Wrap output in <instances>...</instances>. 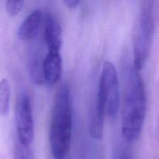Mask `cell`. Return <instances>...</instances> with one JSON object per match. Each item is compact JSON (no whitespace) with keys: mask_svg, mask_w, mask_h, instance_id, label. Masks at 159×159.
Returning <instances> with one entry per match:
<instances>
[{"mask_svg":"<svg viewBox=\"0 0 159 159\" xmlns=\"http://www.w3.org/2000/svg\"><path fill=\"white\" fill-rule=\"evenodd\" d=\"M16 126L19 144L30 147L34 139V120L30 96L25 90L17 99Z\"/></svg>","mask_w":159,"mask_h":159,"instance_id":"5","label":"cell"},{"mask_svg":"<svg viewBox=\"0 0 159 159\" xmlns=\"http://www.w3.org/2000/svg\"><path fill=\"white\" fill-rule=\"evenodd\" d=\"M44 57L41 53L40 44L34 43L31 46L28 54L27 67L30 79L36 85L45 83L43 75V62Z\"/></svg>","mask_w":159,"mask_h":159,"instance_id":"7","label":"cell"},{"mask_svg":"<svg viewBox=\"0 0 159 159\" xmlns=\"http://www.w3.org/2000/svg\"><path fill=\"white\" fill-rule=\"evenodd\" d=\"M154 2H141L133 32V64L141 71L150 55L155 36Z\"/></svg>","mask_w":159,"mask_h":159,"instance_id":"3","label":"cell"},{"mask_svg":"<svg viewBox=\"0 0 159 159\" xmlns=\"http://www.w3.org/2000/svg\"><path fill=\"white\" fill-rule=\"evenodd\" d=\"M96 99L103 105L107 116H116L120 107V83L116 67L110 61L102 65Z\"/></svg>","mask_w":159,"mask_h":159,"instance_id":"4","label":"cell"},{"mask_svg":"<svg viewBox=\"0 0 159 159\" xmlns=\"http://www.w3.org/2000/svg\"><path fill=\"white\" fill-rule=\"evenodd\" d=\"M43 39L48 51L61 52L62 30L58 20L52 14H47L43 25Z\"/></svg>","mask_w":159,"mask_h":159,"instance_id":"6","label":"cell"},{"mask_svg":"<svg viewBox=\"0 0 159 159\" xmlns=\"http://www.w3.org/2000/svg\"><path fill=\"white\" fill-rule=\"evenodd\" d=\"M106 110L103 105L96 98L94 106L90 112L89 131L92 138L101 140L104 133V116Z\"/></svg>","mask_w":159,"mask_h":159,"instance_id":"10","label":"cell"},{"mask_svg":"<svg viewBox=\"0 0 159 159\" xmlns=\"http://www.w3.org/2000/svg\"><path fill=\"white\" fill-rule=\"evenodd\" d=\"M43 21V12L40 9L31 11L20 23L18 35L23 40H33L36 38Z\"/></svg>","mask_w":159,"mask_h":159,"instance_id":"8","label":"cell"},{"mask_svg":"<svg viewBox=\"0 0 159 159\" xmlns=\"http://www.w3.org/2000/svg\"><path fill=\"white\" fill-rule=\"evenodd\" d=\"M116 159H130V155L127 151L121 150L116 156Z\"/></svg>","mask_w":159,"mask_h":159,"instance_id":"15","label":"cell"},{"mask_svg":"<svg viewBox=\"0 0 159 159\" xmlns=\"http://www.w3.org/2000/svg\"><path fill=\"white\" fill-rule=\"evenodd\" d=\"M147 111V94L139 70L133 65L125 68L121 130L126 141L133 142L141 135Z\"/></svg>","mask_w":159,"mask_h":159,"instance_id":"1","label":"cell"},{"mask_svg":"<svg viewBox=\"0 0 159 159\" xmlns=\"http://www.w3.org/2000/svg\"><path fill=\"white\" fill-rule=\"evenodd\" d=\"M51 159H56V158H53V157H51ZM65 159H67V158H65Z\"/></svg>","mask_w":159,"mask_h":159,"instance_id":"16","label":"cell"},{"mask_svg":"<svg viewBox=\"0 0 159 159\" xmlns=\"http://www.w3.org/2000/svg\"><path fill=\"white\" fill-rule=\"evenodd\" d=\"M11 102V85L6 78L0 82V113L2 116L9 114Z\"/></svg>","mask_w":159,"mask_h":159,"instance_id":"11","label":"cell"},{"mask_svg":"<svg viewBox=\"0 0 159 159\" xmlns=\"http://www.w3.org/2000/svg\"><path fill=\"white\" fill-rule=\"evenodd\" d=\"M63 2L69 9H74V8L77 7L78 5L80 3V1L79 0H65Z\"/></svg>","mask_w":159,"mask_h":159,"instance_id":"14","label":"cell"},{"mask_svg":"<svg viewBox=\"0 0 159 159\" xmlns=\"http://www.w3.org/2000/svg\"><path fill=\"white\" fill-rule=\"evenodd\" d=\"M14 159H35V155L30 147L23 146L18 143V145L16 146Z\"/></svg>","mask_w":159,"mask_h":159,"instance_id":"12","label":"cell"},{"mask_svg":"<svg viewBox=\"0 0 159 159\" xmlns=\"http://www.w3.org/2000/svg\"><path fill=\"white\" fill-rule=\"evenodd\" d=\"M62 72V58L61 52H50L45 54L43 62L44 80L48 85H54L61 79Z\"/></svg>","mask_w":159,"mask_h":159,"instance_id":"9","label":"cell"},{"mask_svg":"<svg viewBox=\"0 0 159 159\" xmlns=\"http://www.w3.org/2000/svg\"><path fill=\"white\" fill-rule=\"evenodd\" d=\"M72 137V103L70 89L62 84L55 94L49 130L51 157L67 158Z\"/></svg>","mask_w":159,"mask_h":159,"instance_id":"2","label":"cell"},{"mask_svg":"<svg viewBox=\"0 0 159 159\" xmlns=\"http://www.w3.org/2000/svg\"><path fill=\"white\" fill-rule=\"evenodd\" d=\"M24 2L23 0H6V10L9 15L15 16L23 9Z\"/></svg>","mask_w":159,"mask_h":159,"instance_id":"13","label":"cell"}]
</instances>
